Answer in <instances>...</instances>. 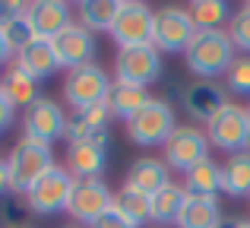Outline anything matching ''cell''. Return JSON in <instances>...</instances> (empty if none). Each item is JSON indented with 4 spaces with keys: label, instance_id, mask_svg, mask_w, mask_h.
<instances>
[{
    "label": "cell",
    "instance_id": "2",
    "mask_svg": "<svg viewBox=\"0 0 250 228\" xmlns=\"http://www.w3.org/2000/svg\"><path fill=\"white\" fill-rule=\"evenodd\" d=\"M48 168H54V152H51V146H42V143L22 136V140L10 149V155H6L10 193L25 197V193L32 190V184H35Z\"/></svg>",
    "mask_w": 250,
    "mask_h": 228
},
{
    "label": "cell",
    "instance_id": "5",
    "mask_svg": "<svg viewBox=\"0 0 250 228\" xmlns=\"http://www.w3.org/2000/svg\"><path fill=\"white\" fill-rule=\"evenodd\" d=\"M152 29H155V10L140 0H121V10L114 16L108 35L117 41V51L124 48H143L152 44Z\"/></svg>",
    "mask_w": 250,
    "mask_h": 228
},
{
    "label": "cell",
    "instance_id": "18",
    "mask_svg": "<svg viewBox=\"0 0 250 228\" xmlns=\"http://www.w3.org/2000/svg\"><path fill=\"white\" fill-rule=\"evenodd\" d=\"M16 67L22 70V73H29L32 80H44V76L57 73L61 67V61H57L54 54V44L48 41V38H35L32 44H25L22 51H16Z\"/></svg>",
    "mask_w": 250,
    "mask_h": 228
},
{
    "label": "cell",
    "instance_id": "31",
    "mask_svg": "<svg viewBox=\"0 0 250 228\" xmlns=\"http://www.w3.org/2000/svg\"><path fill=\"white\" fill-rule=\"evenodd\" d=\"M76 114H83L95 130H108V121L114 117V114H111V108H108V102H98V105L85 108V111H76Z\"/></svg>",
    "mask_w": 250,
    "mask_h": 228
},
{
    "label": "cell",
    "instance_id": "16",
    "mask_svg": "<svg viewBox=\"0 0 250 228\" xmlns=\"http://www.w3.org/2000/svg\"><path fill=\"white\" fill-rule=\"evenodd\" d=\"M104 165H108V143H70L67 149V171L76 181H89V178H102Z\"/></svg>",
    "mask_w": 250,
    "mask_h": 228
},
{
    "label": "cell",
    "instance_id": "37",
    "mask_svg": "<svg viewBox=\"0 0 250 228\" xmlns=\"http://www.w3.org/2000/svg\"><path fill=\"white\" fill-rule=\"evenodd\" d=\"M219 228H250V222H247V219H231V222H225V219H222Z\"/></svg>",
    "mask_w": 250,
    "mask_h": 228
},
{
    "label": "cell",
    "instance_id": "36",
    "mask_svg": "<svg viewBox=\"0 0 250 228\" xmlns=\"http://www.w3.org/2000/svg\"><path fill=\"white\" fill-rule=\"evenodd\" d=\"M10 193V171H6V159H0V197Z\"/></svg>",
    "mask_w": 250,
    "mask_h": 228
},
{
    "label": "cell",
    "instance_id": "32",
    "mask_svg": "<svg viewBox=\"0 0 250 228\" xmlns=\"http://www.w3.org/2000/svg\"><path fill=\"white\" fill-rule=\"evenodd\" d=\"M92 228H136V225H133V222H127V219H124L121 212H114V206H111V209L104 212V216L98 219V222L92 225Z\"/></svg>",
    "mask_w": 250,
    "mask_h": 228
},
{
    "label": "cell",
    "instance_id": "23",
    "mask_svg": "<svg viewBox=\"0 0 250 228\" xmlns=\"http://www.w3.org/2000/svg\"><path fill=\"white\" fill-rule=\"evenodd\" d=\"M0 89H3V95H6V99H10L16 108H22V111L38 99V95H42V92H38V83L32 80L29 73H22L16 63H13V67L3 73V80H0Z\"/></svg>",
    "mask_w": 250,
    "mask_h": 228
},
{
    "label": "cell",
    "instance_id": "21",
    "mask_svg": "<svg viewBox=\"0 0 250 228\" xmlns=\"http://www.w3.org/2000/svg\"><path fill=\"white\" fill-rule=\"evenodd\" d=\"M184 190L190 197H215L222 190V165H215L212 159H203L184 174Z\"/></svg>",
    "mask_w": 250,
    "mask_h": 228
},
{
    "label": "cell",
    "instance_id": "39",
    "mask_svg": "<svg viewBox=\"0 0 250 228\" xmlns=\"http://www.w3.org/2000/svg\"><path fill=\"white\" fill-rule=\"evenodd\" d=\"M10 228H25V225H10Z\"/></svg>",
    "mask_w": 250,
    "mask_h": 228
},
{
    "label": "cell",
    "instance_id": "14",
    "mask_svg": "<svg viewBox=\"0 0 250 228\" xmlns=\"http://www.w3.org/2000/svg\"><path fill=\"white\" fill-rule=\"evenodd\" d=\"M29 22H32V32L35 38H48L54 41L63 29L76 22L73 19V6L63 3V0H35L29 10Z\"/></svg>",
    "mask_w": 250,
    "mask_h": 228
},
{
    "label": "cell",
    "instance_id": "26",
    "mask_svg": "<svg viewBox=\"0 0 250 228\" xmlns=\"http://www.w3.org/2000/svg\"><path fill=\"white\" fill-rule=\"evenodd\" d=\"M184 200H187V190H184L181 184H165L159 193L152 197V222L159 225H174L177 216H181V206Z\"/></svg>",
    "mask_w": 250,
    "mask_h": 228
},
{
    "label": "cell",
    "instance_id": "1",
    "mask_svg": "<svg viewBox=\"0 0 250 228\" xmlns=\"http://www.w3.org/2000/svg\"><path fill=\"white\" fill-rule=\"evenodd\" d=\"M234 44L228 38L225 29H203L190 38L184 61H187L190 73L200 80H215V76L228 73V67L234 63Z\"/></svg>",
    "mask_w": 250,
    "mask_h": 228
},
{
    "label": "cell",
    "instance_id": "22",
    "mask_svg": "<svg viewBox=\"0 0 250 228\" xmlns=\"http://www.w3.org/2000/svg\"><path fill=\"white\" fill-rule=\"evenodd\" d=\"M222 193L250 197V152H234L222 165Z\"/></svg>",
    "mask_w": 250,
    "mask_h": 228
},
{
    "label": "cell",
    "instance_id": "15",
    "mask_svg": "<svg viewBox=\"0 0 250 228\" xmlns=\"http://www.w3.org/2000/svg\"><path fill=\"white\" fill-rule=\"evenodd\" d=\"M225 105H228L225 89H222L219 83H212V80H196V83H190V86L184 89V111L190 117H196V121L209 124Z\"/></svg>",
    "mask_w": 250,
    "mask_h": 228
},
{
    "label": "cell",
    "instance_id": "3",
    "mask_svg": "<svg viewBox=\"0 0 250 228\" xmlns=\"http://www.w3.org/2000/svg\"><path fill=\"white\" fill-rule=\"evenodd\" d=\"M73 184H76V178L67 171V168H61V165L48 168V171L32 184V190L22 197L25 209L38 212V216H57V212H67Z\"/></svg>",
    "mask_w": 250,
    "mask_h": 228
},
{
    "label": "cell",
    "instance_id": "19",
    "mask_svg": "<svg viewBox=\"0 0 250 228\" xmlns=\"http://www.w3.org/2000/svg\"><path fill=\"white\" fill-rule=\"evenodd\" d=\"M177 228H219L222 225V209L215 197H190L184 200L181 216H177Z\"/></svg>",
    "mask_w": 250,
    "mask_h": 228
},
{
    "label": "cell",
    "instance_id": "12",
    "mask_svg": "<svg viewBox=\"0 0 250 228\" xmlns=\"http://www.w3.org/2000/svg\"><path fill=\"white\" fill-rule=\"evenodd\" d=\"M114 206V193L111 187L104 184L102 178H89V181H76L73 184V193H70V219L73 222H85V225H95L104 212Z\"/></svg>",
    "mask_w": 250,
    "mask_h": 228
},
{
    "label": "cell",
    "instance_id": "8",
    "mask_svg": "<svg viewBox=\"0 0 250 228\" xmlns=\"http://www.w3.org/2000/svg\"><path fill=\"white\" fill-rule=\"evenodd\" d=\"M247 133H250V117L247 108L228 102L212 121L206 124V136H209V146L215 149H225L228 155L234 152H244L247 149Z\"/></svg>",
    "mask_w": 250,
    "mask_h": 228
},
{
    "label": "cell",
    "instance_id": "9",
    "mask_svg": "<svg viewBox=\"0 0 250 228\" xmlns=\"http://www.w3.org/2000/svg\"><path fill=\"white\" fill-rule=\"evenodd\" d=\"M196 35V25L190 19L187 6H162L155 10V29H152V48L177 54V51H187L190 38Z\"/></svg>",
    "mask_w": 250,
    "mask_h": 228
},
{
    "label": "cell",
    "instance_id": "30",
    "mask_svg": "<svg viewBox=\"0 0 250 228\" xmlns=\"http://www.w3.org/2000/svg\"><path fill=\"white\" fill-rule=\"evenodd\" d=\"M225 80H228V89H231V92H238V95H250V54L234 57V63L228 67Z\"/></svg>",
    "mask_w": 250,
    "mask_h": 228
},
{
    "label": "cell",
    "instance_id": "41",
    "mask_svg": "<svg viewBox=\"0 0 250 228\" xmlns=\"http://www.w3.org/2000/svg\"><path fill=\"white\" fill-rule=\"evenodd\" d=\"M70 228H80V225H70Z\"/></svg>",
    "mask_w": 250,
    "mask_h": 228
},
{
    "label": "cell",
    "instance_id": "10",
    "mask_svg": "<svg viewBox=\"0 0 250 228\" xmlns=\"http://www.w3.org/2000/svg\"><path fill=\"white\" fill-rule=\"evenodd\" d=\"M22 130L29 140L51 146L54 140H63V133H67V114H63V108L54 99L38 95L22 114Z\"/></svg>",
    "mask_w": 250,
    "mask_h": 228
},
{
    "label": "cell",
    "instance_id": "13",
    "mask_svg": "<svg viewBox=\"0 0 250 228\" xmlns=\"http://www.w3.org/2000/svg\"><path fill=\"white\" fill-rule=\"evenodd\" d=\"M51 44H54V54H57V61H61V67H67V70L85 67V63H92V57H95V35L80 22L63 29Z\"/></svg>",
    "mask_w": 250,
    "mask_h": 228
},
{
    "label": "cell",
    "instance_id": "29",
    "mask_svg": "<svg viewBox=\"0 0 250 228\" xmlns=\"http://www.w3.org/2000/svg\"><path fill=\"white\" fill-rule=\"evenodd\" d=\"M0 29H3V35H6V41H10L13 51H22L25 44L35 41V32H32L29 16H16V19H10L6 25H0Z\"/></svg>",
    "mask_w": 250,
    "mask_h": 228
},
{
    "label": "cell",
    "instance_id": "28",
    "mask_svg": "<svg viewBox=\"0 0 250 228\" xmlns=\"http://www.w3.org/2000/svg\"><path fill=\"white\" fill-rule=\"evenodd\" d=\"M225 32H228V38H231L234 48H241V51H247V54H250V3L228 19V29Z\"/></svg>",
    "mask_w": 250,
    "mask_h": 228
},
{
    "label": "cell",
    "instance_id": "24",
    "mask_svg": "<svg viewBox=\"0 0 250 228\" xmlns=\"http://www.w3.org/2000/svg\"><path fill=\"white\" fill-rule=\"evenodd\" d=\"M80 25L95 35V32H111L114 25V16L121 10V0H83L80 6Z\"/></svg>",
    "mask_w": 250,
    "mask_h": 228
},
{
    "label": "cell",
    "instance_id": "34",
    "mask_svg": "<svg viewBox=\"0 0 250 228\" xmlns=\"http://www.w3.org/2000/svg\"><path fill=\"white\" fill-rule=\"evenodd\" d=\"M13 114H16V105H13V102L3 95V89H0V133H6V130H10Z\"/></svg>",
    "mask_w": 250,
    "mask_h": 228
},
{
    "label": "cell",
    "instance_id": "40",
    "mask_svg": "<svg viewBox=\"0 0 250 228\" xmlns=\"http://www.w3.org/2000/svg\"><path fill=\"white\" fill-rule=\"evenodd\" d=\"M247 117H250V105H247Z\"/></svg>",
    "mask_w": 250,
    "mask_h": 228
},
{
    "label": "cell",
    "instance_id": "4",
    "mask_svg": "<svg viewBox=\"0 0 250 228\" xmlns=\"http://www.w3.org/2000/svg\"><path fill=\"white\" fill-rule=\"evenodd\" d=\"M174 130H177V117L171 102L165 99H152L143 111H136L127 121V136L136 146H165Z\"/></svg>",
    "mask_w": 250,
    "mask_h": 228
},
{
    "label": "cell",
    "instance_id": "6",
    "mask_svg": "<svg viewBox=\"0 0 250 228\" xmlns=\"http://www.w3.org/2000/svg\"><path fill=\"white\" fill-rule=\"evenodd\" d=\"M111 86H114V80L104 73V67H98V63H85V67L67 70L63 95H67V102L73 105V111H85V108L98 105V102H108Z\"/></svg>",
    "mask_w": 250,
    "mask_h": 228
},
{
    "label": "cell",
    "instance_id": "35",
    "mask_svg": "<svg viewBox=\"0 0 250 228\" xmlns=\"http://www.w3.org/2000/svg\"><path fill=\"white\" fill-rule=\"evenodd\" d=\"M13 57H16V51L10 48V41H6V35H3V29H0V67H3V63H10Z\"/></svg>",
    "mask_w": 250,
    "mask_h": 228
},
{
    "label": "cell",
    "instance_id": "25",
    "mask_svg": "<svg viewBox=\"0 0 250 228\" xmlns=\"http://www.w3.org/2000/svg\"><path fill=\"white\" fill-rule=\"evenodd\" d=\"M114 212H121L127 222H133L140 228L143 222H152V197L140 190H130V187H121L114 193Z\"/></svg>",
    "mask_w": 250,
    "mask_h": 228
},
{
    "label": "cell",
    "instance_id": "20",
    "mask_svg": "<svg viewBox=\"0 0 250 228\" xmlns=\"http://www.w3.org/2000/svg\"><path fill=\"white\" fill-rule=\"evenodd\" d=\"M152 102V95H149V89L143 86H130V83H117L111 86V95H108V108L114 117H121V121H130L136 111H143V108Z\"/></svg>",
    "mask_w": 250,
    "mask_h": 228
},
{
    "label": "cell",
    "instance_id": "11",
    "mask_svg": "<svg viewBox=\"0 0 250 228\" xmlns=\"http://www.w3.org/2000/svg\"><path fill=\"white\" fill-rule=\"evenodd\" d=\"M159 76H162V54L152 44L117 51V57H114V80L117 83H130V86L149 89Z\"/></svg>",
    "mask_w": 250,
    "mask_h": 228
},
{
    "label": "cell",
    "instance_id": "38",
    "mask_svg": "<svg viewBox=\"0 0 250 228\" xmlns=\"http://www.w3.org/2000/svg\"><path fill=\"white\" fill-rule=\"evenodd\" d=\"M244 152H250V133H247V149H244Z\"/></svg>",
    "mask_w": 250,
    "mask_h": 228
},
{
    "label": "cell",
    "instance_id": "33",
    "mask_svg": "<svg viewBox=\"0 0 250 228\" xmlns=\"http://www.w3.org/2000/svg\"><path fill=\"white\" fill-rule=\"evenodd\" d=\"M32 3H0V25H6L16 16H29Z\"/></svg>",
    "mask_w": 250,
    "mask_h": 228
},
{
    "label": "cell",
    "instance_id": "27",
    "mask_svg": "<svg viewBox=\"0 0 250 228\" xmlns=\"http://www.w3.org/2000/svg\"><path fill=\"white\" fill-rule=\"evenodd\" d=\"M190 19H193L196 32L203 29H222V25L231 19V10H228L225 0H193V3L187 6Z\"/></svg>",
    "mask_w": 250,
    "mask_h": 228
},
{
    "label": "cell",
    "instance_id": "7",
    "mask_svg": "<svg viewBox=\"0 0 250 228\" xmlns=\"http://www.w3.org/2000/svg\"><path fill=\"white\" fill-rule=\"evenodd\" d=\"M165 152V165L171 171L187 174L193 165H200L203 159H209V136L193 124H181L174 133L168 136V143L162 146Z\"/></svg>",
    "mask_w": 250,
    "mask_h": 228
},
{
    "label": "cell",
    "instance_id": "17",
    "mask_svg": "<svg viewBox=\"0 0 250 228\" xmlns=\"http://www.w3.org/2000/svg\"><path fill=\"white\" fill-rule=\"evenodd\" d=\"M165 184H171V168L165 165V159H155V155L136 159L127 171V181H124V187L140 190V193H146V197H155Z\"/></svg>",
    "mask_w": 250,
    "mask_h": 228
}]
</instances>
